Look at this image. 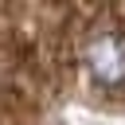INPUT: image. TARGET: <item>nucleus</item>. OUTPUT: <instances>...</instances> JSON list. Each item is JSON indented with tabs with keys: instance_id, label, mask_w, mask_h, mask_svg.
<instances>
[{
	"instance_id": "1",
	"label": "nucleus",
	"mask_w": 125,
	"mask_h": 125,
	"mask_svg": "<svg viewBox=\"0 0 125 125\" xmlns=\"http://www.w3.org/2000/svg\"><path fill=\"white\" fill-rule=\"evenodd\" d=\"M78 62L98 90H125V31H94L82 43Z\"/></svg>"
}]
</instances>
